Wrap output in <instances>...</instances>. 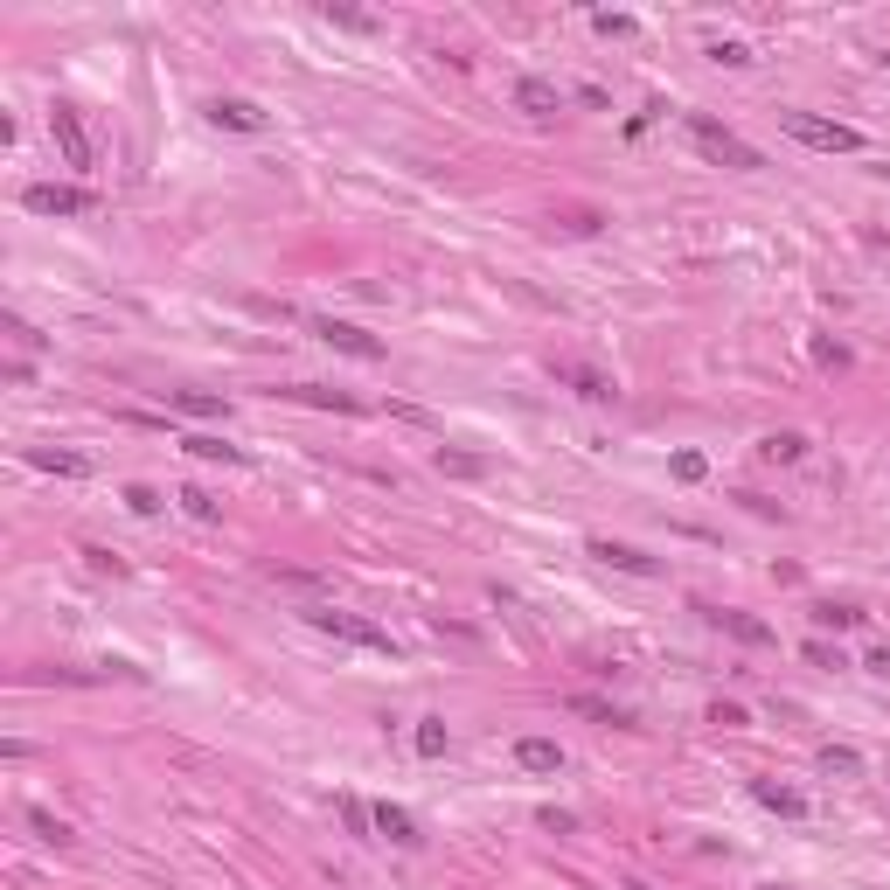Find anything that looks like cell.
<instances>
[{
  "mask_svg": "<svg viewBox=\"0 0 890 890\" xmlns=\"http://www.w3.org/2000/svg\"><path fill=\"white\" fill-rule=\"evenodd\" d=\"M703 473H710V459H703V452H675V480H682V487H696Z\"/></svg>",
  "mask_w": 890,
  "mask_h": 890,
  "instance_id": "cell-25",
  "label": "cell"
},
{
  "mask_svg": "<svg viewBox=\"0 0 890 890\" xmlns=\"http://www.w3.org/2000/svg\"><path fill=\"white\" fill-rule=\"evenodd\" d=\"M28 466L63 473V480H77V473H84V459H77V452H49V445H28Z\"/></svg>",
  "mask_w": 890,
  "mask_h": 890,
  "instance_id": "cell-18",
  "label": "cell"
},
{
  "mask_svg": "<svg viewBox=\"0 0 890 890\" xmlns=\"http://www.w3.org/2000/svg\"><path fill=\"white\" fill-rule=\"evenodd\" d=\"M592 557L598 564H612V571H633V578H654V571H661L647 550H633V543H605V536L592 543Z\"/></svg>",
  "mask_w": 890,
  "mask_h": 890,
  "instance_id": "cell-9",
  "label": "cell"
},
{
  "mask_svg": "<svg viewBox=\"0 0 890 890\" xmlns=\"http://www.w3.org/2000/svg\"><path fill=\"white\" fill-rule=\"evenodd\" d=\"M710 619H717L731 640H744V647H765V640H772V626H765V619H751V612H738V605H724V612H710Z\"/></svg>",
  "mask_w": 890,
  "mask_h": 890,
  "instance_id": "cell-13",
  "label": "cell"
},
{
  "mask_svg": "<svg viewBox=\"0 0 890 890\" xmlns=\"http://www.w3.org/2000/svg\"><path fill=\"white\" fill-rule=\"evenodd\" d=\"M286 397H299V404H320V411H362L348 390H320V383H293Z\"/></svg>",
  "mask_w": 890,
  "mask_h": 890,
  "instance_id": "cell-17",
  "label": "cell"
},
{
  "mask_svg": "<svg viewBox=\"0 0 890 890\" xmlns=\"http://www.w3.org/2000/svg\"><path fill=\"white\" fill-rule=\"evenodd\" d=\"M21 209H35V216H84V209H91V188H63V181H28V188H21Z\"/></svg>",
  "mask_w": 890,
  "mask_h": 890,
  "instance_id": "cell-4",
  "label": "cell"
},
{
  "mask_svg": "<svg viewBox=\"0 0 890 890\" xmlns=\"http://www.w3.org/2000/svg\"><path fill=\"white\" fill-rule=\"evenodd\" d=\"M439 473H452V480H480V473H487V459H473V452H445V445H439Z\"/></svg>",
  "mask_w": 890,
  "mask_h": 890,
  "instance_id": "cell-21",
  "label": "cell"
},
{
  "mask_svg": "<svg viewBox=\"0 0 890 890\" xmlns=\"http://www.w3.org/2000/svg\"><path fill=\"white\" fill-rule=\"evenodd\" d=\"M181 445H188L195 459H223V466H244V452H237V445H223V439H181Z\"/></svg>",
  "mask_w": 890,
  "mask_h": 890,
  "instance_id": "cell-22",
  "label": "cell"
},
{
  "mask_svg": "<svg viewBox=\"0 0 890 890\" xmlns=\"http://www.w3.org/2000/svg\"><path fill=\"white\" fill-rule=\"evenodd\" d=\"M751 800L772 807V814H786V821H807V793H793V786H779V779H751Z\"/></svg>",
  "mask_w": 890,
  "mask_h": 890,
  "instance_id": "cell-8",
  "label": "cell"
},
{
  "mask_svg": "<svg viewBox=\"0 0 890 890\" xmlns=\"http://www.w3.org/2000/svg\"><path fill=\"white\" fill-rule=\"evenodd\" d=\"M306 619H313L320 633H334V640H355V647H376V654H397V647H390V633H383V626H369L362 612H334V605H313Z\"/></svg>",
  "mask_w": 890,
  "mask_h": 890,
  "instance_id": "cell-3",
  "label": "cell"
},
{
  "mask_svg": "<svg viewBox=\"0 0 890 890\" xmlns=\"http://www.w3.org/2000/svg\"><path fill=\"white\" fill-rule=\"evenodd\" d=\"M689 140L710 153L717 167H738V174H751V167H765V153L751 147V140H738L724 119H710V112H689Z\"/></svg>",
  "mask_w": 890,
  "mask_h": 890,
  "instance_id": "cell-1",
  "label": "cell"
},
{
  "mask_svg": "<svg viewBox=\"0 0 890 890\" xmlns=\"http://www.w3.org/2000/svg\"><path fill=\"white\" fill-rule=\"evenodd\" d=\"M313 334H320L327 348L355 355V362H383V341H376V334H362V327H348V320H313Z\"/></svg>",
  "mask_w": 890,
  "mask_h": 890,
  "instance_id": "cell-5",
  "label": "cell"
},
{
  "mask_svg": "<svg viewBox=\"0 0 890 890\" xmlns=\"http://www.w3.org/2000/svg\"><path fill=\"white\" fill-rule=\"evenodd\" d=\"M765 890H786V884H765Z\"/></svg>",
  "mask_w": 890,
  "mask_h": 890,
  "instance_id": "cell-34",
  "label": "cell"
},
{
  "mask_svg": "<svg viewBox=\"0 0 890 890\" xmlns=\"http://www.w3.org/2000/svg\"><path fill=\"white\" fill-rule=\"evenodd\" d=\"M814 758H821V772H835V779H863V751H856V744H821Z\"/></svg>",
  "mask_w": 890,
  "mask_h": 890,
  "instance_id": "cell-16",
  "label": "cell"
},
{
  "mask_svg": "<svg viewBox=\"0 0 890 890\" xmlns=\"http://www.w3.org/2000/svg\"><path fill=\"white\" fill-rule=\"evenodd\" d=\"M49 140L63 147L70 167H91V133H84V119H77L70 105H56V112H49Z\"/></svg>",
  "mask_w": 890,
  "mask_h": 890,
  "instance_id": "cell-6",
  "label": "cell"
},
{
  "mask_svg": "<svg viewBox=\"0 0 890 890\" xmlns=\"http://www.w3.org/2000/svg\"><path fill=\"white\" fill-rule=\"evenodd\" d=\"M710 724H724V731H744V724H751V717H744L738 703H710Z\"/></svg>",
  "mask_w": 890,
  "mask_h": 890,
  "instance_id": "cell-31",
  "label": "cell"
},
{
  "mask_svg": "<svg viewBox=\"0 0 890 890\" xmlns=\"http://www.w3.org/2000/svg\"><path fill=\"white\" fill-rule=\"evenodd\" d=\"M800 147H821V153H863V133L856 126H842V119H814V112H786L779 119Z\"/></svg>",
  "mask_w": 890,
  "mask_h": 890,
  "instance_id": "cell-2",
  "label": "cell"
},
{
  "mask_svg": "<svg viewBox=\"0 0 890 890\" xmlns=\"http://www.w3.org/2000/svg\"><path fill=\"white\" fill-rule=\"evenodd\" d=\"M167 404H174V411H188V418H223V411H230L216 390H167Z\"/></svg>",
  "mask_w": 890,
  "mask_h": 890,
  "instance_id": "cell-15",
  "label": "cell"
},
{
  "mask_svg": "<svg viewBox=\"0 0 890 890\" xmlns=\"http://www.w3.org/2000/svg\"><path fill=\"white\" fill-rule=\"evenodd\" d=\"M126 508H133V515H160V494H153V487H140V480H133V487H126Z\"/></svg>",
  "mask_w": 890,
  "mask_h": 890,
  "instance_id": "cell-29",
  "label": "cell"
},
{
  "mask_svg": "<svg viewBox=\"0 0 890 890\" xmlns=\"http://www.w3.org/2000/svg\"><path fill=\"white\" fill-rule=\"evenodd\" d=\"M550 376H557V383H571V390H578V397H592V404L612 397V376L592 369V362H578V355H557V362H550Z\"/></svg>",
  "mask_w": 890,
  "mask_h": 890,
  "instance_id": "cell-7",
  "label": "cell"
},
{
  "mask_svg": "<svg viewBox=\"0 0 890 890\" xmlns=\"http://www.w3.org/2000/svg\"><path fill=\"white\" fill-rule=\"evenodd\" d=\"M814 626L821 633H849V626H863V612L856 605H814Z\"/></svg>",
  "mask_w": 890,
  "mask_h": 890,
  "instance_id": "cell-20",
  "label": "cell"
},
{
  "mask_svg": "<svg viewBox=\"0 0 890 890\" xmlns=\"http://www.w3.org/2000/svg\"><path fill=\"white\" fill-rule=\"evenodd\" d=\"M515 765H522V772H564V744L557 738H522L515 744Z\"/></svg>",
  "mask_w": 890,
  "mask_h": 890,
  "instance_id": "cell-12",
  "label": "cell"
},
{
  "mask_svg": "<svg viewBox=\"0 0 890 890\" xmlns=\"http://www.w3.org/2000/svg\"><path fill=\"white\" fill-rule=\"evenodd\" d=\"M209 119H216V126H230V133H265V112H258V105H244V98H209Z\"/></svg>",
  "mask_w": 890,
  "mask_h": 890,
  "instance_id": "cell-11",
  "label": "cell"
},
{
  "mask_svg": "<svg viewBox=\"0 0 890 890\" xmlns=\"http://www.w3.org/2000/svg\"><path fill=\"white\" fill-rule=\"evenodd\" d=\"M515 105H522L529 119H557V112H564L557 84H543V77H522V84H515Z\"/></svg>",
  "mask_w": 890,
  "mask_h": 890,
  "instance_id": "cell-10",
  "label": "cell"
},
{
  "mask_svg": "<svg viewBox=\"0 0 890 890\" xmlns=\"http://www.w3.org/2000/svg\"><path fill=\"white\" fill-rule=\"evenodd\" d=\"M28 828H35V835H42V842H56V849H63V842H70V828H63V821H56V814H42V807H35V814H28Z\"/></svg>",
  "mask_w": 890,
  "mask_h": 890,
  "instance_id": "cell-26",
  "label": "cell"
},
{
  "mask_svg": "<svg viewBox=\"0 0 890 890\" xmlns=\"http://www.w3.org/2000/svg\"><path fill=\"white\" fill-rule=\"evenodd\" d=\"M592 28H598V35H633V14H605V7H598Z\"/></svg>",
  "mask_w": 890,
  "mask_h": 890,
  "instance_id": "cell-30",
  "label": "cell"
},
{
  "mask_svg": "<svg viewBox=\"0 0 890 890\" xmlns=\"http://www.w3.org/2000/svg\"><path fill=\"white\" fill-rule=\"evenodd\" d=\"M863 668H870V675H884V682H890V647H877V654H870Z\"/></svg>",
  "mask_w": 890,
  "mask_h": 890,
  "instance_id": "cell-33",
  "label": "cell"
},
{
  "mask_svg": "<svg viewBox=\"0 0 890 890\" xmlns=\"http://www.w3.org/2000/svg\"><path fill=\"white\" fill-rule=\"evenodd\" d=\"M800 654H807V661H814V668H842V654H835V647H828V640H807V647H800Z\"/></svg>",
  "mask_w": 890,
  "mask_h": 890,
  "instance_id": "cell-32",
  "label": "cell"
},
{
  "mask_svg": "<svg viewBox=\"0 0 890 890\" xmlns=\"http://www.w3.org/2000/svg\"><path fill=\"white\" fill-rule=\"evenodd\" d=\"M703 56H710V63H731V70H744V63H751V49H744V42H710Z\"/></svg>",
  "mask_w": 890,
  "mask_h": 890,
  "instance_id": "cell-28",
  "label": "cell"
},
{
  "mask_svg": "<svg viewBox=\"0 0 890 890\" xmlns=\"http://www.w3.org/2000/svg\"><path fill=\"white\" fill-rule=\"evenodd\" d=\"M571 710H578V717H598V724H626V717H619L612 703H598V696H571Z\"/></svg>",
  "mask_w": 890,
  "mask_h": 890,
  "instance_id": "cell-27",
  "label": "cell"
},
{
  "mask_svg": "<svg viewBox=\"0 0 890 890\" xmlns=\"http://www.w3.org/2000/svg\"><path fill=\"white\" fill-rule=\"evenodd\" d=\"M174 501H181V508L195 515V522H216V515H223V508H216V494H202V487H181Z\"/></svg>",
  "mask_w": 890,
  "mask_h": 890,
  "instance_id": "cell-24",
  "label": "cell"
},
{
  "mask_svg": "<svg viewBox=\"0 0 890 890\" xmlns=\"http://www.w3.org/2000/svg\"><path fill=\"white\" fill-rule=\"evenodd\" d=\"M376 835H390L397 849H418V842H425V835H418V821H411L404 807H390V800L376 807Z\"/></svg>",
  "mask_w": 890,
  "mask_h": 890,
  "instance_id": "cell-14",
  "label": "cell"
},
{
  "mask_svg": "<svg viewBox=\"0 0 890 890\" xmlns=\"http://www.w3.org/2000/svg\"><path fill=\"white\" fill-rule=\"evenodd\" d=\"M758 452H765V459H779V466H793V459L807 452V439H800V432H779V439H765Z\"/></svg>",
  "mask_w": 890,
  "mask_h": 890,
  "instance_id": "cell-23",
  "label": "cell"
},
{
  "mask_svg": "<svg viewBox=\"0 0 890 890\" xmlns=\"http://www.w3.org/2000/svg\"><path fill=\"white\" fill-rule=\"evenodd\" d=\"M411 744H418V758H445V717H418Z\"/></svg>",
  "mask_w": 890,
  "mask_h": 890,
  "instance_id": "cell-19",
  "label": "cell"
}]
</instances>
